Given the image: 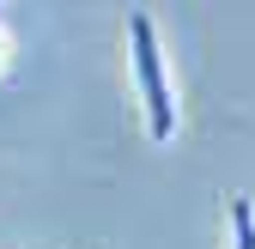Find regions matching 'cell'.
<instances>
[{"mask_svg":"<svg viewBox=\"0 0 255 249\" xmlns=\"http://www.w3.org/2000/svg\"><path fill=\"white\" fill-rule=\"evenodd\" d=\"M128 73H134V98H140V122H146V140L152 146H170L176 140V79H170V61H164V37L146 6L128 12Z\"/></svg>","mask_w":255,"mask_h":249,"instance_id":"6da1fadb","label":"cell"},{"mask_svg":"<svg viewBox=\"0 0 255 249\" xmlns=\"http://www.w3.org/2000/svg\"><path fill=\"white\" fill-rule=\"evenodd\" d=\"M225 219H231V249H255V201L225 195Z\"/></svg>","mask_w":255,"mask_h":249,"instance_id":"7a4b0ae2","label":"cell"},{"mask_svg":"<svg viewBox=\"0 0 255 249\" xmlns=\"http://www.w3.org/2000/svg\"><path fill=\"white\" fill-rule=\"evenodd\" d=\"M6 55H12V37H6V24H0V67H6Z\"/></svg>","mask_w":255,"mask_h":249,"instance_id":"3957f363","label":"cell"}]
</instances>
